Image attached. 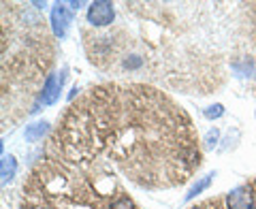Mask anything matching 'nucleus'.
<instances>
[{"mask_svg": "<svg viewBox=\"0 0 256 209\" xmlns=\"http://www.w3.org/2000/svg\"><path fill=\"white\" fill-rule=\"evenodd\" d=\"M64 79H66V70H60V73H54V75L47 77L45 86H43V92H41V96H38V104L50 107V104H54L56 100H58L60 92H62V86H64Z\"/></svg>", "mask_w": 256, "mask_h": 209, "instance_id": "nucleus-4", "label": "nucleus"}, {"mask_svg": "<svg viewBox=\"0 0 256 209\" xmlns=\"http://www.w3.org/2000/svg\"><path fill=\"white\" fill-rule=\"evenodd\" d=\"M210 207V203H203V205H196V207H190V209H207Z\"/></svg>", "mask_w": 256, "mask_h": 209, "instance_id": "nucleus-12", "label": "nucleus"}, {"mask_svg": "<svg viewBox=\"0 0 256 209\" xmlns=\"http://www.w3.org/2000/svg\"><path fill=\"white\" fill-rule=\"evenodd\" d=\"M220 116H224V107H222L220 102H216V104H212V107L205 109V118L207 120H216V118H220Z\"/></svg>", "mask_w": 256, "mask_h": 209, "instance_id": "nucleus-9", "label": "nucleus"}, {"mask_svg": "<svg viewBox=\"0 0 256 209\" xmlns=\"http://www.w3.org/2000/svg\"><path fill=\"white\" fill-rule=\"evenodd\" d=\"M114 18H116V9L107 0H96V2L88 6V24H92V26H98V28L109 26Z\"/></svg>", "mask_w": 256, "mask_h": 209, "instance_id": "nucleus-3", "label": "nucleus"}, {"mask_svg": "<svg viewBox=\"0 0 256 209\" xmlns=\"http://www.w3.org/2000/svg\"><path fill=\"white\" fill-rule=\"evenodd\" d=\"M47 130H50V124H47V122H34V124L26 126V130H24V136H26V141L36 143L38 139H43V134H45Z\"/></svg>", "mask_w": 256, "mask_h": 209, "instance_id": "nucleus-7", "label": "nucleus"}, {"mask_svg": "<svg viewBox=\"0 0 256 209\" xmlns=\"http://www.w3.org/2000/svg\"><path fill=\"white\" fill-rule=\"evenodd\" d=\"M22 209H139L118 184L116 171L79 164L50 150L47 160L24 186Z\"/></svg>", "mask_w": 256, "mask_h": 209, "instance_id": "nucleus-2", "label": "nucleus"}, {"mask_svg": "<svg viewBox=\"0 0 256 209\" xmlns=\"http://www.w3.org/2000/svg\"><path fill=\"white\" fill-rule=\"evenodd\" d=\"M212 180H214V173L205 175V178H201L198 182H194V184H192V186H190V190L186 192V196H184V198H186V200H192V198H194L196 194H201L203 190H207V188H210Z\"/></svg>", "mask_w": 256, "mask_h": 209, "instance_id": "nucleus-8", "label": "nucleus"}, {"mask_svg": "<svg viewBox=\"0 0 256 209\" xmlns=\"http://www.w3.org/2000/svg\"><path fill=\"white\" fill-rule=\"evenodd\" d=\"M70 20H73V15H70V11L64 4H56L52 9V30H54V34L58 38L66 36Z\"/></svg>", "mask_w": 256, "mask_h": 209, "instance_id": "nucleus-5", "label": "nucleus"}, {"mask_svg": "<svg viewBox=\"0 0 256 209\" xmlns=\"http://www.w3.org/2000/svg\"><path fill=\"white\" fill-rule=\"evenodd\" d=\"M18 173V160L13 156H2V164H0V178H2V184L6 186Z\"/></svg>", "mask_w": 256, "mask_h": 209, "instance_id": "nucleus-6", "label": "nucleus"}, {"mask_svg": "<svg viewBox=\"0 0 256 209\" xmlns=\"http://www.w3.org/2000/svg\"><path fill=\"white\" fill-rule=\"evenodd\" d=\"M218 136H220V132L216 130V128H212V130L207 132V136H205V146L207 148H214L216 143H218Z\"/></svg>", "mask_w": 256, "mask_h": 209, "instance_id": "nucleus-10", "label": "nucleus"}, {"mask_svg": "<svg viewBox=\"0 0 256 209\" xmlns=\"http://www.w3.org/2000/svg\"><path fill=\"white\" fill-rule=\"evenodd\" d=\"M50 150L120 171L141 188H173L201 162L190 118L146 86H102L73 104Z\"/></svg>", "mask_w": 256, "mask_h": 209, "instance_id": "nucleus-1", "label": "nucleus"}, {"mask_svg": "<svg viewBox=\"0 0 256 209\" xmlns=\"http://www.w3.org/2000/svg\"><path fill=\"white\" fill-rule=\"evenodd\" d=\"M68 4H70V9H73V11H77V9H79V6H82V4H84V2H68Z\"/></svg>", "mask_w": 256, "mask_h": 209, "instance_id": "nucleus-11", "label": "nucleus"}]
</instances>
